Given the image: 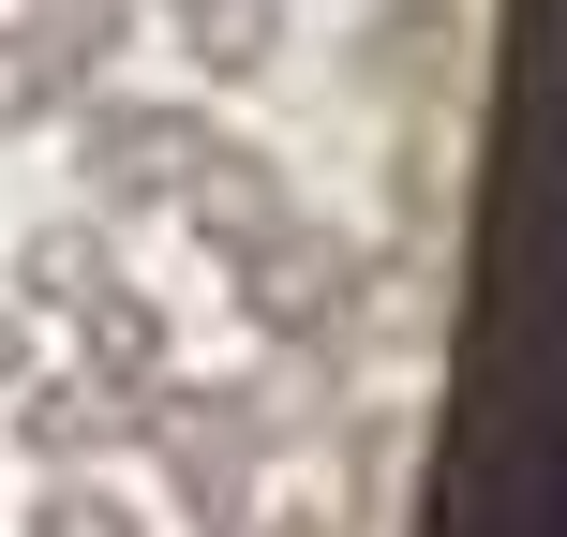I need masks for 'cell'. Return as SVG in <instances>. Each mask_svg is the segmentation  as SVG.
I'll list each match as a JSON object with an SVG mask.
<instances>
[{
  "label": "cell",
  "mask_w": 567,
  "mask_h": 537,
  "mask_svg": "<svg viewBox=\"0 0 567 537\" xmlns=\"http://www.w3.org/2000/svg\"><path fill=\"white\" fill-rule=\"evenodd\" d=\"M195 149H209V120H195V105H90L75 179H90V209H179Z\"/></svg>",
  "instance_id": "1"
},
{
  "label": "cell",
  "mask_w": 567,
  "mask_h": 537,
  "mask_svg": "<svg viewBox=\"0 0 567 537\" xmlns=\"http://www.w3.org/2000/svg\"><path fill=\"white\" fill-rule=\"evenodd\" d=\"M179 209H195V239H225V255H255V239H284V225H299L284 165H269V149H239V135H209V149H195Z\"/></svg>",
  "instance_id": "2"
},
{
  "label": "cell",
  "mask_w": 567,
  "mask_h": 537,
  "mask_svg": "<svg viewBox=\"0 0 567 537\" xmlns=\"http://www.w3.org/2000/svg\"><path fill=\"white\" fill-rule=\"evenodd\" d=\"M150 419V389H120V373H45V389L16 403V433L45 463H90V448H120V433Z\"/></svg>",
  "instance_id": "3"
},
{
  "label": "cell",
  "mask_w": 567,
  "mask_h": 537,
  "mask_svg": "<svg viewBox=\"0 0 567 537\" xmlns=\"http://www.w3.org/2000/svg\"><path fill=\"white\" fill-rule=\"evenodd\" d=\"M75 343H90V373H120V389H165V299H135V283H90Z\"/></svg>",
  "instance_id": "4"
},
{
  "label": "cell",
  "mask_w": 567,
  "mask_h": 537,
  "mask_svg": "<svg viewBox=\"0 0 567 537\" xmlns=\"http://www.w3.org/2000/svg\"><path fill=\"white\" fill-rule=\"evenodd\" d=\"M90 283H120L105 269V225H30L16 239V313H75Z\"/></svg>",
  "instance_id": "5"
},
{
  "label": "cell",
  "mask_w": 567,
  "mask_h": 537,
  "mask_svg": "<svg viewBox=\"0 0 567 537\" xmlns=\"http://www.w3.org/2000/svg\"><path fill=\"white\" fill-rule=\"evenodd\" d=\"M30 60H45V75L60 90H75V75H105V60H120V30H135V0H30Z\"/></svg>",
  "instance_id": "6"
},
{
  "label": "cell",
  "mask_w": 567,
  "mask_h": 537,
  "mask_svg": "<svg viewBox=\"0 0 567 537\" xmlns=\"http://www.w3.org/2000/svg\"><path fill=\"white\" fill-rule=\"evenodd\" d=\"M195 60H209V75H269L284 16H269V0H195Z\"/></svg>",
  "instance_id": "7"
},
{
  "label": "cell",
  "mask_w": 567,
  "mask_h": 537,
  "mask_svg": "<svg viewBox=\"0 0 567 537\" xmlns=\"http://www.w3.org/2000/svg\"><path fill=\"white\" fill-rule=\"evenodd\" d=\"M30 537H150L120 493H90V478H60V493H30Z\"/></svg>",
  "instance_id": "8"
},
{
  "label": "cell",
  "mask_w": 567,
  "mask_h": 537,
  "mask_svg": "<svg viewBox=\"0 0 567 537\" xmlns=\"http://www.w3.org/2000/svg\"><path fill=\"white\" fill-rule=\"evenodd\" d=\"M45 105H60V75H45V60H30V30L0 16V135H30V120H45Z\"/></svg>",
  "instance_id": "9"
},
{
  "label": "cell",
  "mask_w": 567,
  "mask_h": 537,
  "mask_svg": "<svg viewBox=\"0 0 567 537\" xmlns=\"http://www.w3.org/2000/svg\"><path fill=\"white\" fill-rule=\"evenodd\" d=\"M16 373H30V313L0 299V389H16Z\"/></svg>",
  "instance_id": "10"
},
{
  "label": "cell",
  "mask_w": 567,
  "mask_h": 537,
  "mask_svg": "<svg viewBox=\"0 0 567 537\" xmlns=\"http://www.w3.org/2000/svg\"><path fill=\"white\" fill-rule=\"evenodd\" d=\"M255 537H329V523H313V508H269V523H255Z\"/></svg>",
  "instance_id": "11"
}]
</instances>
